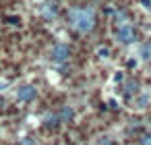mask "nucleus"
<instances>
[{"mask_svg": "<svg viewBox=\"0 0 151 145\" xmlns=\"http://www.w3.org/2000/svg\"><path fill=\"white\" fill-rule=\"evenodd\" d=\"M56 13H58V6H56L54 2H46V4L42 6V15H44L46 19H52V17H56Z\"/></svg>", "mask_w": 151, "mask_h": 145, "instance_id": "nucleus-5", "label": "nucleus"}, {"mask_svg": "<svg viewBox=\"0 0 151 145\" xmlns=\"http://www.w3.org/2000/svg\"><path fill=\"white\" fill-rule=\"evenodd\" d=\"M139 2H141L145 9H151V0H139Z\"/></svg>", "mask_w": 151, "mask_h": 145, "instance_id": "nucleus-16", "label": "nucleus"}, {"mask_svg": "<svg viewBox=\"0 0 151 145\" xmlns=\"http://www.w3.org/2000/svg\"><path fill=\"white\" fill-rule=\"evenodd\" d=\"M112 145H114V143H112Z\"/></svg>", "mask_w": 151, "mask_h": 145, "instance_id": "nucleus-18", "label": "nucleus"}, {"mask_svg": "<svg viewBox=\"0 0 151 145\" xmlns=\"http://www.w3.org/2000/svg\"><path fill=\"white\" fill-rule=\"evenodd\" d=\"M139 58L151 60V42H147V44H143V46L139 48Z\"/></svg>", "mask_w": 151, "mask_h": 145, "instance_id": "nucleus-8", "label": "nucleus"}, {"mask_svg": "<svg viewBox=\"0 0 151 145\" xmlns=\"http://www.w3.org/2000/svg\"><path fill=\"white\" fill-rule=\"evenodd\" d=\"M6 21H9L11 25H21V19H19V17H13V15H11V17H6Z\"/></svg>", "mask_w": 151, "mask_h": 145, "instance_id": "nucleus-12", "label": "nucleus"}, {"mask_svg": "<svg viewBox=\"0 0 151 145\" xmlns=\"http://www.w3.org/2000/svg\"><path fill=\"white\" fill-rule=\"evenodd\" d=\"M19 145H37V143H35L33 139H29V137H27V139H23V141H21Z\"/></svg>", "mask_w": 151, "mask_h": 145, "instance_id": "nucleus-14", "label": "nucleus"}, {"mask_svg": "<svg viewBox=\"0 0 151 145\" xmlns=\"http://www.w3.org/2000/svg\"><path fill=\"white\" fill-rule=\"evenodd\" d=\"M114 23H116V25L128 23V21H126V13H124V11H116V13H114Z\"/></svg>", "mask_w": 151, "mask_h": 145, "instance_id": "nucleus-10", "label": "nucleus"}, {"mask_svg": "<svg viewBox=\"0 0 151 145\" xmlns=\"http://www.w3.org/2000/svg\"><path fill=\"white\" fill-rule=\"evenodd\" d=\"M6 87H9V83H6V81H4V79H0V91H4V89H6Z\"/></svg>", "mask_w": 151, "mask_h": 145, "instance_id": "nucleus-15", "label": "nucleus"}, {"mask_svg": "<svg viewBox=\"0 0 151 145\" xmlns=\"http://www.w3.org/2000/svg\"><path fill=\"white\" fill-rule=\"evenodd\" d=\"M116 40L124 46L128 44H134L137 42V31L130 23H122V25H116Z\"/></svg>", "mask_w": 151, "mask_h": 145, "instance_id": "nucleus-2", "label": "nucleus"}, {"mask_svg": "<svg viewBox=\"0 0 151 145\" xmlns=\"http://www.w3.org/2000/svg\"><path fill=\"white\" fill-rule=\"evenodd\" d=\"M139 145H151V133H149V135H145V137L139 141Z\"/></svg>", "mask_w": 151, "mask_h": 145, "instance_id": "nucleus-13", "label": "nucleus"}, {"mask_svg": "<svg viewBox=\"0 0 151 145\" xmlns=\"http://www.w3.org/2000/svg\"><path fill=\"white\" fill-rule=\"evenodd\" d=\"M35 95H37V89L29 83H25L17 89V100L19 102H31V100H35Z\"/></svg>", "mask_w": 151, "mask_h": 145, "instance_id": "nucleus-4", "label": "nucleus"}, {"mask_svg": "<svg viewBox=\"0 0 151 145\" xmlns=\"http://www.w3.org/2000/svg\"><path fill=\"white\" fill-rule=\"evenodd\" d=\"M70 56V48L66 44H56L52 50H50V60L56 62V64H64Z\"/></svg>", "mask_w": 151, "mask_h": 145, "instance_id": "nucleus-3", "label": "nucleus"}, {"mask_svg": "<svg viewBox=\"0 0 151 145\" xmlns=\"http://www.w3.org/2000/svg\"><path fill=\"white\" fill-rule=\"evenodd\" d=\"M58 124H60L58 112H52V114H48V116L44 118V126H46V128H56Z\"/></svg>", "mask_w": 151, "mask_h": 145, "instance_id": "nucleus-6", "label": "nucleus"}, {"mask_svg": "<svg viewBox=\"0 0 151 145\" xmlns=\"http://www.w3.org/2000/svg\"><path fill=\"white\" fill-rule=\"evenodd\" d=\"M124 89H126V91H124V95H126V97H132V93H134V95L139 93V83H134V81H128Z\"/></svg>", "mask_w": 151, "mask_h": 145, "instance_id": "nucleus-9", "label": "nucleus"}, {"mask_svg": "<svg viewBox=\"0 0 151 145\" xmlns=\"http://www.w3.org/2000/svg\"><path fill=\"white\" fill-rule=\"evenodd\" d=\"M95 54H97V58H104V60H106V58H110V48H108V46H99V48L95 50Z\"/></svg>", "mask_w": 151, "mask_h": 145, "instance_id": "nucleus-11", "label": "nucleus"}, {"mask_svg": "<svg viewBox=\"0 0 151 145\" xmlns=\"http://www.w3.org/2000/svg\"><path fill=\"white\" fill-rule=\"evenodd\" d=\"M68 23L79 33H89L95 27V11L91 6H79L68 11Z\"/></svg>", "mask_w": 151, "mask_h": 145, "instance_id": "nucleus-1", "label": "nucleus"}, {"mask_svg": "<svg viewBox=\"0 0 151 145\" xmlns=\"http://www.w3.org/2000/svg\"><path fill=\"white\" fill-rule=\"evenodd\" d=\"M73 116H75V112H73V108H70V106H62V110L58 112L60 122H68V120H73Z\"/></svg>", "mask_w": 151, "mask_h": 145, "instance_id": "nucleus-7", "label": "nucleus"}, {"mask_svg": "<svg viewBox=\"0 0 151 145\" xmlns=\"http://www.w3.org/2000/svg\"><path fill=\"white\" fill-rule=\"evenodd\" d=\"M122 79H124V77H122V73H116V75H114V81H116V83H118V81H122Z\"/></svg>", "mask_w": 151, "mask_h": 145, "instance_id": "nucleus-17", "label": "nucleus"}]
</instances>
